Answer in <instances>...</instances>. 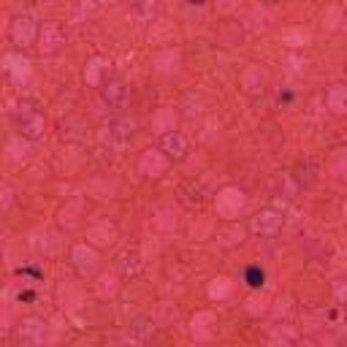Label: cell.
<instances>
[{
	"mask_svg": "<svg viewBox=\"0 0 347 347\" xmlns=\"http://www.w3.org/2000/svg\"><path fill=\"white\" fill-rule=\"evenodd\" d=\"M263 279H266L263 268H258V266H249L247 268V285L249 287H260V285H263Z\"/></svg>",
	"mask_w": 347,
	"mask_h": 347,
	"instance_id": "cell-1",
	"label": "cell"
}]
</instances>
